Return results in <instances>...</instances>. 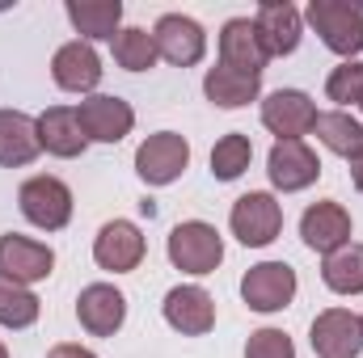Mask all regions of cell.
Here are the masks:
<instances>
[{
    "label": "cell",
    "mask_w": 363,
    "mask_h": 358,
    "mask_svg": "<svg viewBox=\"0 0 363 358\" xmlns=\"http://www.w3.org/2000/svg\"><path fill=\"white\" fill-rule=\"evenodd\" d=\"M304 21L317 30V38L334 55L351 59L363 51V8L355 0H308Z\"/></svg>",
    "instance_id": "cell-1"
},
{
    "label": "cell",
    "mask_w": 363,
    "mask_h": 358,
    "mask_svg": "<svg viewBox=\"0 0 363 358\" xmlns=\"http://www.w3.org/2000/svg\"><path fill=\"white\" fill-rule=\"evenodd\" d=\"M165 253L182 274L203 278V274H216L224 262V236L207 219H182L165 241Z\"/></svg>",
    "instance_id": "cell-2"
},
{
    "label": "cell",
    "mask_w": 363,
    "mask_h": 358,
    "mask_svg": "<svg viewBox=\"0 0 363 358\" xmlns=\"http://www.w3.org/2000/svg\"><path fill=\"white\" fill-rule=\"evenodd\" d=\"M17 207L38 232H60L72 224V190H68V181L51 178V173H34L21 181Z\"/></svg>",
    "instance_id": "cell-3"
},
{
    "label": "cell",
    "mask_w": 363,
    "mask_h": 358,
    "mask_svg": "<svg viewBox=\"0 0 363 358\" xmlns=\"http://www.w3.org/2000/svg\"><path fill=\"white\" fill-rule=\"evenodd\" d=\"M228 228L245 249H267L274 236L283 232V202L267 190H250L233 202L228 211Z\"/></svg>",
    "instance_id": "cell-4"
},
{
    "label": "cell",
    "mask_w": 363,
    "mask_h": 358,
    "mask_svg": "<svg viewBox=\"0 0 363 358\" xmlns=\"http://www.w3.org/2000/svg\"><path fill=\"white\" fill-rule=\"evenodd\" d=\"M296 291H300V282H296V270L287 266V262H258V266L245 270V278H241L245 308L250 312H262V316L291 308Z\"/></svg>",
    "instance_id": "cell-5"
},
{
    "label": "cell",
    "mask_w": 363,
    "mask_h": 358,
    "mask_svg": "<svg viewBox=\"0 0 363 358\" xmlns=\"http://www.w3.org/2000/svg\"><path fill=\"white\" fill-rule=\"evenodd\" d=\"M190 165V144L178 131H157L135 148V173L144 185H174Z\"/></svg>",
    "instance_id": "cell-6"
},
{
    "label": "cell",
    "mask_w": 363,
    "mask_h": 358,
    "mask_svg": "<svg viewBox=\"0 0 363 358\" xmlns=\"http://www.w3.org/2000/svg\"><path fill=\"white\" fill-rule=\"evenodd\" d=\"M77 118H81V131L89 144H123L135 127V110L131 101L114 97V93H93L77 105Z\"/></svg>",
    "instance_id": "cell-7"
},
{
    "label": "cell",
    "mask_w": 363,
    "mask_h": 358,
    "mask_svg": "<svg viewBox=\"0 0 363 358\" xmlns=\"http://www.w3.org/2000/svg\"><path fill=\"white\" fill-rule=\"evenodd\" d=\"M51 270H55V249L51 245H43L34 236H21V232L0 236V278L34 287V282L51 278Z\"/></svg>",
    "instance_id": "cell-8"
},
{
    "label": "cell",
    "mask_w": 363,
    "mask_h": 358,
    "mask_svg": "<svg viewBox=\"0 0 363 358\" xmlns=\"http://www.w3.org/2000/svg\"><path fill=\"white\" fill-rule=\"evenodd\" d=\"M144 253H148V241H144L140 224H131V219H110V224H101V232L93 236V262L101 270H110V274H131V270H140Z\"/></svg>",
    "instance_id": "cell-9"
},
{
    "label": "cell",
    "mask_w": 363,
    "mask_h": 358,
    "mask_svg": "<svg viewBox=\"0 0 363 358\" xmlns=\"http://www.w3.org/2000/svg\"><path fill=\"white\" fill-rule=\"evenodd\" d=\"M262 127L274 139H304L317 127V101L304 89H274L262 97Z\"/></svg>",
    "instance_id": "cell-10"
},
{
    "label": "cell",
    "mask_w": 363,
    "mask_h": 358,
    "mask_svg": "<svg viewBox=\"0 0 363 358\" xmlns=\"http://www.w3.org/2000/svg\"><path fill=\"white\" fill-rule=\"evenodd\" d=\"M152 38H157V55L174 68H194L207 55V30L186 13H165L152 25Z\"/></svg>",
    "instance_id": "cell-11"
},
{
    "label": "cell",
    "mask_w": 363,
    "mask_h": 358,
    "mask_svg": "<svg viewBox=\"0 0 363 358\" xmlns=\"http://www.w3.org/2000/svg\"><path fill=\"white\" fill-rule=\"evenodd\" d=\"M308 342H313V354L317 358H359L363 325L351 308H325V312L313 316Z\"/></svg>",
    "instance_id": "cell-12"
},
{
    "label": "cell",
    "mask_w": 363,
    "mask_h": 358,
    "mask_svg": "<svg viewBox=\"0 0 363 358\" xmlns=\"http://www.w3.org/2000/svg\"><path fill=\"white\" fill-rule=\"evenodd\" d=\"M351 211L342 207V202H334V198H325V202H313V207H304V215H300V241L313 249V253H321V258H330V253H338L342 245H351Z\"/></svg>",
    "instance_id": "cell-13"
},
{
    "label": "cell",
    "mask_w": 363,
    "mask_h": 358,
    "mask_svg": "<svg viewBox=\"0 0 363 358\" xmlns=\"http://www.w3.org/2000/svg\"><path fill=\"white\" fill-rule=\"evenodd\" d=\"M267 178L283 194H300L321 178V161L304 139H274L271 156H267Z\"/></svg>",
    "instance_id": "cell-14"
},
{
    "label": "cell",
    "mask_w": 363,
    "mask_h": 358,
    "mask_svg": "<svg viewBox=\"0 0 363 358\" xmlns=\"http://www.w3.org/2000/svg\"><path fill=\"white\" fill-rule=\"evenodd\" d=\"M161 312H165V325H169L174 333H182V337H203V333L216 329V299H211L199 282L174 287V291L165 295Z\"/></svg>",
    "instance_id": "cell-15"
},
{
    "label": "cell",
    "mask_w": 363,
    "mask_h": 358,
    "mask_svg": "<svg viewBox=\"0 0 363 358\" xmlns=\"http://www.w3.org/2000/svg\"><path fill=\"white\" fill-rule=\"evenodd\" d=\"M101 55H97V47L93 42H81V38H72V42H64L55 55H51V76H55V85L64 93H81V97H93L97 85H101Z\"/></svg>",
    "instance_id": "cell-16"
},
{
    "label": "cell",
    "mask_w": 363,
    "mask_h": 358,
    "mask_svg": "<svg viewBox=\"0 0 363 358\" xmlns=\"http://www.w3.org/2000/svg\"><path fill=\"white\" fill-rule=\"evenodd\" d=\"M77 321L93 337H114L127 321V295L114 282H89L77 295Z\"/></svg>",
    "instance_id": "cell-17"
},
{
    "label": "cell",
    "mask_w": 363,
    "mask_h": 358,
    "mask_svg": "<svg viewBox=\"0 0 363 358\" xmlns=\"http://www.w3.org/2000/svg\"><path fill=\"white\" fill-rule=\"evenodd\" d=\"M220 64L237 68V72H250V76H262L271 55L262 47V34H258L254 17H228L220 25Z\"/></svg>",
    "instance_id": "cell-18"
},
{
    "label": "cell",
    "mask_w": 363,
    "mask_h": 358,
    "mask_svg": "<svg viewBox=\"0 0 363 358\" xmlns=\"http://www.w3.org/2000/svg\"><path fill=\"white\" fill-rule=\"evenodd\" d=\"M254 25L262 34V47L267 55L279 59V55H291L304 38V13L287 0H262L258 13H254Z\"/></svg>",
    "instance_id": "cell-19"
},
{
    "label": "cell",
    "mask_w": 363,
    "mask_h": 358,
    "mask_svg": "<svg viewBox=\"0 0 363 358\" xmlns=\"http://www.w3.org/2000/svg\"><path fill=\"white\" fill-rule=\"evenodd\" d=\"M38 144L43 152L60 156V161H77L85 156L89 139L81 131V118H77V105H51L38 114Z\"/></svg>",
    "instance_id": "cell-20"
},
{
    "label": "cell",
    "mask_w": 363,
    "mask_h": 358,
    "mask_svg": "<svg viewBox=\"0 0 363 358\" xmlns=\"http://www.w3.org/2000/svg\"><path fill=\"white\" fill-rule=\"evenodd\" d=\"M43 152L38 144V118L21 110H0V169H21L34 165Z\"/></svg>",
    "instance_id": "cell-21"
},
{
    "label": "cell",
    "mask_w": 363,
    "mask_h": 358,
    "mask_svg": "<svg viewBox=\"0 0 363 358\" xmlns=\"http://www.w3.org/2000/svg\"><path fill=\"white\" fill-rule=\"evenodd\" d=\"M64 13L81 42H114V34L123 30V0H68Z\"/></svg>",
    "instance_id": "cell-22"
},
{
    "label": "cell",
    "mask_w": 363,
    "mask_h": 358,
    "mask_svg": "<svg viewBox=\"0 0 363 358\" xmlns=\"http://www.w3.org/2000/svg\"><path fill=\"white\" fill-rule=\"evenodd\" d=\"M203 93L220 110H241V105H250V101L262 97V76H250V72H237V68L216 64L203 76Z\"/></svg>",
    "instance_id": "cell-23"
},
{
    "label": "cell",
    "mask_w": 363,
    "mask_h": 358,
    "mask_svg": "<svg viewBox=\"0 0 363 358\" xmlns=\"http://www.w3.org/2000/svg\"><path fill=\"white\" fill-rule=\"evenodd\" d=\"M317 139L334 152V156H342V161H355L363 156V122L355 114H347V110H325V114H317Z\"/></svg>",
    "instance_id": "cell-24"
},
{
    "label": "cell",
    "mask_w": 363,
    "mask_h": 358,
    "mask_svg": "<svg viewBox=\"0 0 363 358\" xmlns=\"http://www.w3.org/2000/svg\"><path fill=\"white\" fill-rule=\"evenodd\" d=\"M321 282L334 295H363V245H342L321 262Z\"/></svg>",
    "instance_id": "cell-25"
},
{
    "label": "cell",
    "mask_w": 363,
    "mask_h": 358,
    "mask_svg": "<svg viewBox=\"0 0 363 358\" xmlns=\"http://www.w3.org/2000/svg\"><path fill=\"white\" fill-rule=\"evenodd\" d=\"M114 64L127 68V72H148L161 55H157V38L144 30V25H123L114 34Z\"/></svg>",
    "instance_id": "cell-26"
},
{
    "label": "cell",
    "mask_w": 363,
    "mask_h": 358,
    "mask_svg": "<svg viewBox=\"0 0 363 358\" xmlns=\"http://www.w3.org/2000/svg\"><path fill=\"white\" fill-rule=\"evenodd\" d=\"M250 161H254V144H250V135L233 131V135L216 139V148H211V178L216 181H237L245 169H250Z\"/></svg>",
    "instance_id": "cell-27"
},
{
    "label": "cell",
    "mask_w": 363,
    "mask_h": 358,
    "mask_svg": "<svg viewBox=\"0 0 363 358\" xmlns=\"http://www.w3.org/2000/svg\"><path fill=\"white\" fill-rule=\"evenodd\" d=\"M38 312H43V304L30 287L0 278V325L4 329H30L38 321Z\"/></svg>",
    "instance_id": "cell-28"
},
{
    "label": "cell",
    "mask_w": 363,
    "mask_h": 358,
    "mask_svg": "<svg viewBox=\"0 0 363 358\" xmlns=\"http://www.w3.org/2000/svg\"><path fill=\"white\" fill-rule=\"evenodd\" d=\"M325 97L342 105H359L363 101V59H342L330 76H325Z\"/></svg>",
    "instance_id": "cell-29"
},
{
    "label": "cell",
    "mask_w": 363,
    "mask_h": 358,
    "mask_svg": "<svg viewBox=\"0 0 363 358\" xmlns=\"http://www.w3.org/2000/svg\"><path fill=\"white\" fill-rule=\"evenodd\" d=\"M245 358H296V346L283 329H254L245 342Z\"/></svg>",
    "instance_id": "cell-30"
},
{
    "label": "cell",
    "mask_w": 363,
    "mask_h": 358,
    "mask_svg": "<svg viewBox=\"0 0 363 358\" xmlns=\"http://www.w3.org/2000/svg\"><path fill=\"white\" fill-rule=\"evenodd\" d=\"M47 358H97L89 346H77V342H60V346H51Z\"/></svg>",
    "instance_id": "cell-31"
},
{
    "label": "cell",
    "mask_w": 363,
    "mask_h": 358,
    "mask_svg": "<svg viewBox=\"0 0 363 358\" xmlns=\"http://www.w3.org/2000/svg\"><path fill=\"white\" fill-rule=\"evenodd\" d=\"M351 181H355V190L363 194V156H355V161H351Z\"/></svg>",
    "instance_id": "cell-32"
},
{
    "label": "cell",
    "mask_w": 363,
    "mask_h": 358,
    "mask_svg": "<svg viewBox=\"0 0 363 358\" xmlns=\"http://www.w3.org/2000/svg\"><path fill=\"white\" fill-rule=\"evenodd\" d=\"M0 358H9V350H4V342H0Z\"/></svg>",
    "instance_id": "cell-33"
},
{
    "label": "cell",
    "mask_w": 363,
    "mask_h": 358,
    "mask_svg": "<svg viewBox=\"0 0 363 358\" xmlns=\"http://www.w3.org/2000/svg\"><path fill=\"white\" fill-rule=\"evenodd\" d=\"M359 110H363V101H359Z\"/></svg>",
    "instance_id": "cell-34"
},
{
    "label": "cell",
    "mask_w": 363,
    "mask_h": 358,
    "mask_svg": "<svg viewBox=\"0 0 363 358\" xmlns=\"http://www.w3.org/2000/svg\"><path fill=\"white\" fill-rule=\"evenodd\" d=\"M359 325H363V316H359Z\"/></svg>",
    "instance_id": "cell-35"
}]
</instances>
